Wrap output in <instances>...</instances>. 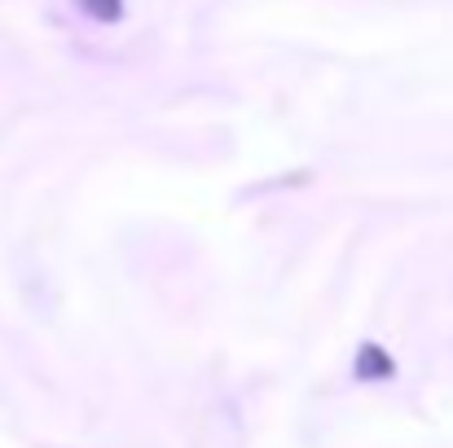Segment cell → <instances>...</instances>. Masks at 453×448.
I'll return each instance as SVG.
<instances>
[{
  "label": "cell",
  "mask_w": 453,
  "mask_h": 448,
  "mask_svg": "<svg viewBox=\"0 0 453 448\" xmlns=\"http://www.w3.org/2000/svg\"><path fill=\"white\" fill-rule=\"evenodd\" d=\"M352 374H357V383H388V378H396V361L383 343H361L352 356Z\"/></svg>",
  "instance_id": "6da1fadb"
},
{
  "label": "cell",
  "mask_w": 453,
  "mask_h": 448,
  "mask_svg": "<svg viewBox=\"0 0 453 448\" xmlns=\"http://www.w3.org/2000/svg\"><path fill=\"white\" fill-rule=\"evenodd\" d=\"M93 22H119L124 18V0H75Z\"/></svg>",
  "instance_id": "7a4b0ae2"
}]
</instances>
